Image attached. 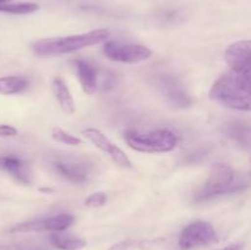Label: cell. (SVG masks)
Listing matches in <instances>:
<instances>
[{
	"label": "cell",
	"instance_id": "6da1fadb",
	"mask_svg": "<svg viewBox=\"0 0 251 250\" xmlns=\"http://www.w3.org/2000/svg\"><path fill=\"white\" fill-rule=\"evenodd\" d=\"M210 98L230 109L251 112V76L229 70L213 83Z\"/></svg>",
	"mask_w": 251,
	"mask_h": 250
},
{
	"label": "cell",
	"instance_id": "7a4b0ae2",
	"mask_svg": "<svg viewBox=\"0 0 251 250\" xmlns=\"http://www.w3.org/2000/svg\"><path fill=\"white\" fill-rule=\"evenodd\" d=\"M110 37V31L107 28H98L81 34L68 37H54V38L38 39L32 44V50L38 56L61 55L73 53L87 47L103 43Z\"/></svg>",
	"mask_w": 251,
	"mask_h": 250
},
{
	"label": "cell",
	"instance_id": "3957f363",
	"mask_svg": "<svg viewBox=\"0 0 251 250\" xmlns=\"http://www.w3.org/2000/svg\"><path fill=\"white\" fill-rule=\"evenodd\" d=\"M248 186V181L243 179L229 164L216 163L211 167L207 180L203 183L194 196L196 202H203L225 194L242 191Z\"/></svg>",
	"mask_w": 251,
	"mask_h": 250
},
{
	"label": "cell",
	"instance_id": "277c9868",
	"mask_svg": "<svg viewBox=\"0 0 251 250\" xmlns=\"http://www.w3.org/2000/svg\"><path fill=\"white\" fill-rule=\"evenodd\" d=\"M124 140L134 151L142 153H166L176 149L179 139L172 130L159 127L146 134L131 129L125 130Z\"/></svg>",
	"mask_w": 251,
	"mask_h": 250
},
{
	"label": "cell",
	"instance_id": "5b68a950",
	"mask_svg": "<svg viewBox=\"0 0 251 250\" xmlns=\"http://www.w3.org/2000/svg\"><path fill=\"white\" fill-rule=\"evenodd\" d=\"M75 69L78 81L86 95H95L100 91H108L114 87L115 75L109 71L100 70L88 61L75 60Z\"/></svg>",
	"mask_w": 251,
	"mask_h": 250
},
{
	"label": "cell",
	"instance_id": "8992f818",
	"mask_svg": "<svg viewBox=\"0 0 251 250\" xmlns=\"http://www.w3.org/2000/svg\"><path fill=\"white\" fill-rule=\"evenodd\" d=\"M218 234L213 225L206 221H195L186 225L179 235L180 250H191L218 243Z\"/></svg>",
	"mask_w": 251,
	"mask_h": 250
},
{
	"label": "cell",
	"instance_id": "52a82bcc",
	"mask_svg": "<svg viewBox=\"0 0 251 250\" xmlns=\"http://www.w3.org/2000/svg\"><path fill=\"white\" fill-rule=\"evenodd\" d=\"M105 56L117 63L137 64L151 58L152 51L142 44L120 43V42H105L103 47Z\"/></svg>",
	"mask_w": 251,
	"mask_h": 250
},
{
	"label": "cell",
	"instance_id": "ba28073f",
	"mask_svg": "<svg viewBox=\"0 0 251 250\" xmlns=\"http://www.w3.org/2000/svg\"><path fill=\"white\" fill-rule=\"evenodd\" d=\"M75 217L71 213H59L49 217L38 218L28 222L19 223L9 229L10 233H32V232H64L74 225Z\"/></svg>",
	"mask_w": 251,
	"mask_h": 250
},
{
	"label": "cell",
	"instance_id": "9c48e42d",
	"mask_svg": "<svg viewBox=\"0 0 251 250\" xmlns=\"http://www.w3.org/2000/svg\"><path fill=\"white\" fill-rule=\"evenodd\" d=\"M156 87L163 96L166 102L176 109H185L193 104L190 97L183 83L173 75H158L156 78Z\"/></svg>",
	"mask_w": 251,
	"mask_h": 250
},
{
	"label": "cell",
	"instance_id": "30bf717a",
	"mask_svg": "<svg viewBox=\"0 0 251 250\" xmlns=\"http://www.w3.org/2000/svg\"><path fill=\"white\" fill-rule=\"evenodd\" d=\"M51 166L59 176L76 185L87 183L92 175L90 164L75 157H58L51 162Z\"/></svg>",
	"mask_w": 251,
	"mask_h": 250
},
{
	"label": "cell",
	"instance_id": "8fae6325",
	"mask_svg": "<svg viewBox=\"0 0 251 250\" xmlns=\"http://www.w3.org/2000/svg\"><path fill=\"white\" fill-rule=\"evenodd\" d=\"M82 134L83 136H85L88 141L92 142L97 149H100V151L107 153L117 166L125 169L132 168L131 161H130L129 157L125 154V152L123 151L120 147H118L117 145L113 144L102 131H100L98 129H95V127H88V129L83 130Z\"/></svg>",
	"mask_w": 251,
	"mask_h": 250
},
{
	"label": "cell",
	"instance_id": "7c38bea8",
	"mask_svg": "<svg viewBox=\"0 0 251 250\" xmlns=\"http://www.w3.org/2000/svg\"><path fill=\"white\" fill-rule=\"evenodd\" d=\"M225 59L232 71L251 76V41H238L230 44L226 50Z\"/></svg>",
	"mask_w": 251,
	"mask_h": 250
},
{
	"label": "cell",
	"instance_id": "4fadbf2b",
	"mask_svg": "<svg viewBox=\"0 0 251 250\" xmlns=\"http://www.w3.org/2000/svg\"><path fill=\"white\" fill-rule=\"evenodd\" d=\"M0 169L9 173L12 178L19 183L29 185L32 183V172L29 167L14 154H4L0 156Z\"/></svg>",
	"mask_w": 251,
	"mask_h": 250
},
{
	"label": "cell",
	"instance_id": "5bb4252c",
	"mask_svg": "<svg viewBox=\"0 0 251 250\" xmlns=\"http://www.w3.org/2000/svg\"><path fill=\"white\" fill-rule=\"evenodd\" d=\"M226 136L244 150H251V123L234 120L223 127Z\"/></svg>",
	"mask_w": 251,
	"mask_h": 250
},
{
	"label": "cell",
	"instance_id": "9a60e30c",
	"mask_svg": "<svg viewBox=\"0 0 251 250\" xmlns=\"http://www.w3.org/2000/svg\"><path fill=\"white\" fill-rule=\"evenodd\" d=\"M51 91H53L55 100H58L60 109L68 115L74 114L75 113V100H74L68 85L60 76H56V77L53 78V81H51Z\"/></svg>",
	"mask_w": 251,
	"mask_h": 250
},
{
	"label": "cell",
	"instance_id": "2e32d148",
	"mask_svg": "<svg viewBox=\"0 0 251 250\" xmlns=\"http://www.w3.org/2000/svg\"><path fill=\"white\" fill-rule=\"evenodd\" d=\"M28 85V80L25 76H2V77H0V95H19V93L26 91Z\"/></svg>",
	"mask_w": 251,
	"mask_h": 250
},
{
	"label": "cell",
	"instance_id": "e0dca14e",
	"mask_svg": "<svg viewBox=\"0 0 251 250\" xmlns=\"http://www.w3.org/2000/svg\"><path fill=\"white\" fill-rule=\"evenodd\" d=\"M50 244L59 250H81L86 247V240L74 235L63 234L61 232L51 233Z\"/></svg>",
	"mask_w": 251,
	"mask_h": 250
},
{
	"label": "cell",
	"instance_id": "ac0fdd59",
	"mask_svg": "<svg viewBox=\"0 0 251 250\" xmlns=\"http://www.w3.org/2000/svg\"><path fill=\"white\" fill-rule=\"evenodd\" d=\"M39 9L36 2H4L0 4V12L14 15H27Z\"/></svg>",
	"mask_w": 251,
	"mask_h": 250
},
{
	"label": "cell",
	"instance_id": "d6986e66",
	"mask_svg": "<svg viewBox=\"0 0 251 250\" xmlns=\"http://www.w3.org/2000/svg\"><path fill=\"white\" fill-rule=\"evenodd\" d=\"M151 240H145V239H127L123 240V242L115 243L112 247L109 248V250H140L147 248L149 245H151Z\"/></svg>",
	"mask_w": 251,
	"mask_h": 250
},
{
	"label": "cell",
	"instance_id": "ffe728a7",
	"mask_svg": "<svg viewBox=\"0 0 251 250\" xmlns=\"http://www.w3.org/2000/svg\"><path fill=\"white\" fill-rule=\"evenodd\" d=\"M51 137H53L54 141L68 145V146H78V145H82V141L78 137L69 134V132L60 129V127H53V130H51Z\"/></svg>",
	"mask_w": 251,
	"mask_h": 250
},
{
	"label": "cell",
	"instance_id": "44dd1931",
	"mask_svg": "<svg viewBox=\"0 0 251 250\" xmlns=\"http://www.w3.org/2000/svg\"><path fill=\"white\" fill-rule=\"evenodd\" d=\"M107 194L103 193V191H100V193L91 194V195L85 200V206L90 208L102 207V206H104V203L107 202Z\"/></svg>",
	"mask_w": 251,
	"mask_h": 250
},
{
	"label": "cell",
	"instance_id": "7402d4cb",
	"mask_svg": "<svg viewBox=\"0 0 251 250\" xmlns=\"http://www.w3.org/2000/svg\"><path fill=\"white\" fill-rule=\"evenodd\" d=\"M19 134L16 127L11 126V125H0V137H15Z\"/></svg>",
	"mask_w": 251,
	"mask_h": 250
},
{
	"label": "cell",
	"instance_id": "603a6c76",
	"mask_svg": "<svg viewBox=\"0 0 251 250\" xmlns=\"http://www.w3.org/2000/svg\"><path fill=\"white\" fill-rule=\"evenodd\" d=\"M220 250H244V244H232V245H228V247L223 248V249Z\"/></svg>",
	"mask_w": 251,
	"mask_h": 250
},
{
	"label": "cell",
	"instance_id": "cb8c5ba5",
	"mask_svg": "<svg viewBox=\"0 0 251 250\" xmlns=\"http://www.w3.org/2000/svg\"><path fill=\"white\" fill-rule=\"evenodd\" d=\"M0 250H17V247H11V245L0 244Z\"/></svg>",
	"mask_w": 251,
	"mask_h": 250
},
{
	"label": "cell",
	"instance_id": "d4e9b609",
	"mask_svg": "<svg viewBox=\"0 0 251 250\" xmlns=\"http://www.w3.org/2000/svg\"><path fill=\"white\" fill-rule=\"evenodd\" d=\"M11 0H0V4H4V2H10Z\"/></svg>",
	"mask_w": 251,
	"mask_h": 250
},
{
	"label": "cell",
	"instance_id": "484cf974",
	"mask_svg": "<svg viewBox=\"0 0 251 250\" xmlns=\"http://www.w3.org/2000/svg\"><path fill=\"white\" fill-rule=\"evenodd\" d=\"M17 250H26V249H24V248H17Z\"/></svg>",
	"mask_w": 251,
	"mask_h": 250
},
{
	"label": "cell",
	"instance_id": "4316f807",
	"mask_svg": "<svg viewBox=\"0 0 251 250\" xmlns=\"http://www.w3.org/2000/svg\"><path fill=\"white\" fill-rule=\"evenodd\" d=\"M250 163H251V157H250ZM250 176H251V171H250Z\"/></svg>",
	"mask_w": 251,
	"mask_h": 250
}]
</instances>
